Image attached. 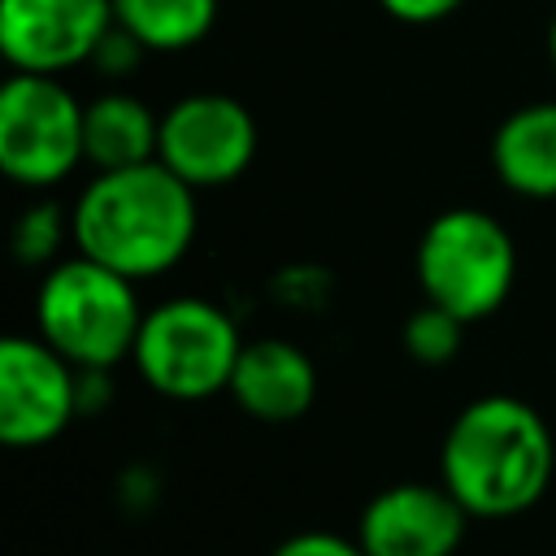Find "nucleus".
<instances>
[{"label": "nucleus", "instance_id": "1", "mask_svg": "<svg viewBox=\"0 0 556 556\" xmlns=\"http://www.w3.org/2000/svg\"><path fill=\"white\" fill-rule=\"evenodd\" d=\"M70 222L74 252L148 282L187 261L200 230V208L195 187H187L161 161H143L91 174L70 204Z\"/></svg>", "mask_w": 556, "mask_h": 556}, {"label": "nucleus", "instance_id": "2", "mask_svg": "<svg viewBox=\"0 0 556 556\" xmlns=\"http://www.w3.org/2000/svg\"><path fill=\"white\" fill-rule=\"evenodd\" d=\"M552 473V430L521 395L495 391L469 400L439 443V482L478 521L521 517L543 500Z\"/></svg>", "mask_w": 556, "mask_h": 556}, {"label": "nucleus", "instance_id": "3", "mask_svg": "<svg viewBox=\"0 0 556 556\" xmlns=\"http://www.w3.org/2000/svg\"><path fill=\"white\" fill-rule=\"evenodd\" d=\"M143 313L139 282L83 252L43 269L35 287V334L78 369L130 361Z\"/></svg>", "mask_w": 556, "mask_h": 556}, {"label": "nucleus", "instance_id": "4", "mask_svg": "<svg viewBox=\"0 0 556 556\" xmlns=\"http://www.w3.org/2000/svg\"><path fill=\"white\" fill-rule=\"evenodd\" d=\"M413 269L426 304H439L473 326L508 304L517 287V243L486 208L456 204L426 222Z\"/></svg>", "mask_w": 556, "mask_h": 556}, {"label": "nucleus", "instance_id": "5", "mask_svg": "<svg viewBox=\"0 0 556 556\" xmlns=\"http://www.w3.org/2000/svg\"><path fill=\"white\" fill-rule=\"evenodd\" d=\"M243 334L239 321L204 295H169L143 313L130 365L165 400H208L230 391Z\"/></svg>", "mask_w": 556, "mask_h": 556}, {"label": "nucleus", "instance_id": "6", "mask_svg": "<svg viewBox=\"0 0 556 556\" xmlns=\"http://www.w3.org/2000/svg\"><path fill=\"white\" fill-rule=\"evenodd\" d=\"M87 165L83 100L52 74H9L0 87V169L26 191H52Z\"/></svg>", "mask_w": 556, "mask_h": 556}, {"label": "nucleus", "instance_id": "7", "mask_svg": "<svg viewBox=\"0 0 556 556\" xmlns=\"http://www.w3.org/2000/svg\"><path fill=\"white\" fill-rule=\"evenodd\" d=\"M256 148L261 130L252 109L226 91H191L161 113L156 161L195 191L239 182L252 169Z\"/></svg>", "mask_w": 556, "mask_h": 556}, {"label": "nucleus", "instance_id": "8", "mask_svg": "<svg viewBox=\"0 0 556 556\" xmlns=\"http://www.w3.org/2000/svg\"><path fill=\"white\" fill-rule=\"evenodd\" d=\"M78 408V365H70L39 334H9L0 343V439L9 447H43Z\"/></svg>", "mask_w": 556, "mask_h": 556}, {"label": "nucleus", "instance_id": "9", "mask_svg": "<svg viewBox=\"0 0 556 556\" xmlns=\"http://www.w3.org/2000/svg\"><path fill=\"white\" fill-rule=\"evenodd\" d=\"M113 26V0H0V56L13 74L61 78L91 65Z\"/></svg>", "mask_w": 556, "mask_h": 556}, {"label": "nucleus", "instance_id": "10", "mask_svg": "<svg viewBox=\"0 0 556 556\" xmlns=\"http://www.w3.org/2000/svg\"><path fill=\"white\" fill-rule=\"evenodd\" d=\"M473 517L443 482L382 486L356 521L365 556H452Z\"/></svg>", "mask_w": 556, "mask_h": 556}, {"label": "nucleus", "instance_id": "11", "mask_svg": "<svg viewBox=\"0 0 556 556\" xmlns=\"http://www.w3.org/2000/svg\"><path fill=\"white\" fill-rule=\"evenodd\" d=\"M226 395L248 417H256L265 426L295 421L317 400V365H313V356L300 343L265 334V339L243 343Z\"/></svg>", "mask_w": 556, "mask_h": 556}, {"label": "nucleus", "instance_id": "12", "mask_svg": "<svg viewBox=\"0 0 556 556\" xmlns=\"http://www.w3.org/2000/svg\"><path fill=\"white\" fill-rule=\"evenodd\" d=\"M491 169L521 200H556V100H530L495 126Z\"/></svg>", "mask_w": 556, "mask_h": 556}, {"label": "nucleus", "instance_id": "13", "mask_svg": "<svg viewBox=\"0 0 556 556\" xmlns=\"http://www.w3.org/2000/svg\"><path fill=\"white\" fill-rule=\"evenodd\" d=\"M156 143H161V113H152L143 96L109 87L83 100V148L96 174L156 161Z\"/></svg>", "mask_w": 556, "mask_h": 556}, {"label": "nucleus", "instance_id": "14", "mask_svg": "<svg viewBox=\"0 0 556 556\" xmlns=\"http://www.w3.org/2000/svg\"><path fill=\"white\" fill-rule=\"evenodd\" d=\"M113 17L148 52H187L217 26V0H113Z\"/></svg>", "mask_w": 556, "mask_h": 556}, {"label": "nucleus", "instance_id": "15", "mask_svg": "<svg viewBox=\"0 0 556 556\" xmlns=\"http://www.w3.org/2000/svg\"><path fill=\"white\" fill-rule=\"evenodd\" d=\"M65 243H74V222L61 200H35L13 222V256L26 269H52L65 261Z\"/></svg>", "mask_w": 556, "mask_h": 556}, {"label": "nucleus", "instance_id": "16", "mask_svg": "<svg viewBox=\"0 0 556 556\" xmlns=\"http://www.w3.org/2000/svg\"><path fill=\"white\" fill-rule=\"evenodd\" d=\"M460 343H465V321L452 317V313L439 308V304H426V300H421V308H413V313L404 317V326H400V348H404L408 361H417V365H447V361L460 352Z\"/></svg>", "mask_w": 556, "mask_h": 556}, {"label": "nucleus", "instance_id": "17", "mask_svg": "<svg viewBox=\"0 0 556 556\" xmlns=\"http://www.w3.org/2000/svg\"><path fill=\"white\" fill-rule=\"evenodd\" d=\"M143 56H148V48L130 35V30H122V26H113L104 39H100V48H96V56H91V70L100 74V78H130L139 65H143Z\"/></svg>", "mask_w": 556, "mask_h": 556}, {"label": "nucleus", "instance_id": "18", "mask_svg": "<svg viewBox=\"0 0 556 556\" xmlns=\"http://www.w3.org/2000/svg\"><path fill=\"white\" fill-rule=\"evenodd\" d=\"M269 556H365V547L339 530H300L282 539Z\"/></svg>", "mask_w": 556, "mask_h": 556}, {"label": "nucleus", "instance_id": "19", "mask_svg": "<svg viewBox=\"0 0 556 556\" xmlns=\"http://www.w3.org/2000/svg\"><path fill=\"white\" fill-rule=\"evenodd\" d=\"M465 0H378V9L404 26H434L443 17H452Z\"/></svg>", "mask_w": 556, "mask_h": 556}, {"label": "nucleus", "instance_id": "20", "mask_svg": "<svg viewBox=\"0 0 556 556\" xmlns=\"http://www.w3.org/2000/svg\"><path fill=\"white\" fill-rule=\"evenodd\" d=\"M547 65H552V78H556V13L547 22Z\"/></svg>", "mask_w": 556, "mask_h": 556}]
</instances>
